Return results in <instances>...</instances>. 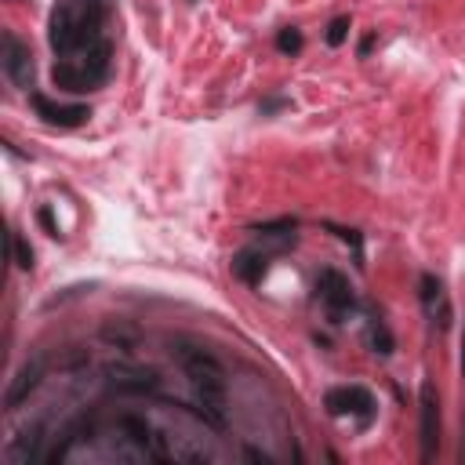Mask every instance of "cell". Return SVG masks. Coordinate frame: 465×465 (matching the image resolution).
Here are the masks:
<instances>
[{
  "label": "cell",
  "instance_id": "5",
  "mask_svg": "<svg viewBox=\"0 0 465 465\" xmlns=\"http://www.w3.org/2000/svg\"><path fill=\"white\" fill-rule=\"evenodd\" d=\"M323 407L331 418H356L360 429H367L378 414V400L363 385H334L323 392Z\"/></svg>",
  "mask_w": 465,
  "mask_h": 465
},
{
  "label": "cell",
  "instance_id": "19",
  "mask_svg": "<svg viewBox=\"0 0 465 465\" xmlns=\"http://www.w3.org/2000/svg\"><path fill=\"white\" fill-rule=\"evenodd\" d=\"M36 218H40V225L47 229V236H62V232H58V225H54V218H51V207H40V214H36Z\"/></svg>",
  "mask_w": 465,
  "mask_h": 465
},
{
  "label": "cell",
  "instance_id": "10",
  "mask_svg": "<svg viewBox=\"0 0 465 465\" xmlns=\"http://www.w3.org/2000/svg\"><path fill=\"white\" fill-rule=\"evenodd\" d=\"M276 254H280V247H272L269 240L258 236V243H251V247H243L240 254H232V272H236L243 283L258 287L262 276L269 272V262H272Z\"/></svg>",
  "mask_w": 465,
  "mask_h": 465
},
{
  "label": "cell",
  "instance_id": "17",
  "mask_svg": "<svg viewBox=\"0 0 465 465\" xmlns=\"http://www.w3.org/2000/svg\"><path fill=\"white\" fill-rule=\"evenodd\" d=\"M11 262L18 269H33V247L22 240V232H11Z\"/></svg>",
  "mask_w": 465,
  "mask_h": 465
},
{
  "label": "cell",
  "instance_id": "6",
  "mask_svg": "<svg viewBox=\"0 0 465 465\" xmlns=\"http://www.w3.org/2000/svg\"><path fill=\"white\" fill-rule=\"evenodd\" d=\"M316 302L327 309L331 323H345L356 312V291H352L349 276L338 272V269H320V276H316Z\"/></svg>",
  "mask_w": 465,
  "mask_h": 465
},
{
  "label": "cell",
  "instance_id": "2",
  "mask_svg": "<svg viewBox=\"0 0 465 465\" xmlns=\"http://www.w3.org/2000/svg\"><path fill=\"white\" fill-rule=\"evenodd\" d=\"M105 40V0H58L47 18V44L54 58H69L76 51Z\"/></svg>",
  "mask_w": 465,
  "mask_h": 465
},
{
  "label": "cell",
  "instance_id": "7",
  "mask_svg": "<svg viewBox=\"0 0 465 465\" xmlns=\"http://www.w3.org/2000/svg\"><path fill=\"white\" fill-rule=\"evenodd\" d=\"M418 443H421V461H432L440 450V392L429 378L418 389Z\"/></svg>",
  "mask_w": 465,
  "mask_h": 465
},
{
  "label": "cell",
  "instance_id": "11",
  "mask_svg": "<svg viewBox=\"0 0 465 465\" xmlns=\"http://www.w3.org/2000/svg\"><path fill=\"white\" fill-rule=\"evenodd\" d=\"M105 381L116 392H134V396H156L160 392L156 371H145V367H127V363L105 367Z\"/></svg>",
  "mask_w": 465,
  "mask_h": 465
},
{
  "label": "cell",
  "instance_id": "22",
  "mask_svg": "<svg viewBox=\"0 0 465 465\" xmlns=\"http://www.w3.org/2000/svg\"><path fill=\"white\" fill-rule=\"evenodd\" d=\"M461 378H465V338H461Z\"/></svg>",
  "mask_w": 465,
  "mask_h": 465
},
{
  "label": "cell",
  "instance_id": "1",
  "mask_svg": "<svg viewBox=\"0 0 465 465\" xmlns=\"http://www.w3.org/2000/svg\"><path fill=\"white\" fill-rule=\"evenodd\" d=\"M174 360L182 363L193 392H196V418L207 421L211 429H225V414H229V378H225V367L222 360L207 349V345H196V341H185L178 338L171 345Z\"/></svg>",
  "mask_w": 465,
  "mask_h": 465
},
{
  "label": "cell",
  "instance_id": "12",
  "mask_svg": "<svg viewBox=\"0 0 465 465\" xmlns=\"http://www.w3.org/2000/svg\"><path fill=\"white\" fill-rule=\"evenodd\" d=\"M29 102H33L36 116H40L44 124H51V127H80V124H87V116H91V109H87V105H80V102L62 105V102H51V98H47V94H40V91H33V94H29Z\"/></svg>",
  "mask_w": 465,
  "mask_h": 465
},
{
  "label": "cell",
  "instance_id": "23",
  "mask_svg": "<svg viewBox=\"0 0 465 465\" xmlns=\"http://www.w3.org/2000/svg\"><path fill=\"white\" fill-rule=\"evenodd\" d=\"M461 461H465V436H461Z\"/></svg>",
  "mask_w": 465,
  "mask_h": 465
},
{
  "label": "cell",
  "instance_id": "3",
  "mask_svg": "<svg viewBox=\"0 0 465 465\" xmlns=\"http://www.w3.org/2000/svg\"><path fill=\"white\" fill-rule=\"evenodd\" d=\"M109 447L116 458H131V461H174V450L163 443V432L145 421L142 414H116V421L105 429Z\"/></svg>",
  "mask_w": 465,
  "mask_h": 465
},
{
  "label": "cell",
  "instance_id": "18",
  "mask_svg": "<svg viewBox=\"0 0 465 465\" xmlns=\"http://www.w3.org/2000/svg\"><path fill=\"white\" fill-rule=\"evenodd\" d=\"M349 15H338V18H331V25H327V44L331 47H341L345 44V36H349Z\"/></svg>",
  "mask_w": 465,
  "mask_h": 465
},
{
  "label": "cell",
  "instance_id": "14",
  "mask_svg": "<svg viewBox=\"0 0 465 465\" xmlns=\"http://www.w3.org/2000/svg\"><path fill=\"white\" fill-rule=\"evenodd\" d=\"M44 436H40V425H29L22 429L7 447H4V461L7 465H22V461H44Z\"/></svg>",
  "mask_w": 465,
  "mask_h": 465
},
{
  "label": "cell",
  "instance_id": "21",
  "mask_svg": "<svg viewBox=\"0 0 465 465\" xmlns=\"http://www.w3.org/2000/svg\"><path fill=\"white\" fill-rule=\"evenodd\" d=\"M371 44H374V36H371V33H367V36H363V40H360V58H367V51H371Z\"/></svg>",
  "mask_w": 465,
  "mask_h": 465
},
{
  "label": "cell",
  "instance_id": "8",
  "mask_svg": "<svg viewBox=\"0 0 465 465\" xmlns=\"http://www.w3.org/2000/svg\"><path fill=\"white\" fill-rule=\"evenodd\" d=\"M418 302H421V312L432 327L440 331H450L454 323V305H450V294L443 287V280L436 272H421L418 276Z\"/></svg>",
  "mask_w": 465,
  "mask_h": 465
},
{
  "label": "cell",
  "instance_id": "13",
  "mask_svg": "<svg viewBox=\"0 0 465 465\" xmlns=\"http://www.w3.org/2000/svg\"><path fill=\"white\" fill-rule=\"evenodd\" d=\"M44 381V356L36 352V356H29L18 371H15V378L7 381V392H4V407L7 411H15L18 403H25L29 400V392H36V385Z\"/></svg>",
  "mask_w": 465,
  "mask_h": 465
},
{
  "label": "cell",
  "instance_id": "4",
  "mask_svg": "<svg viewBox=\"0 0 465 465\" xmlns=\"http://www.w3.org/2000/svg\"><path fill=\"white\" fill-rule=\"evenodd\" d=\"M109 69H113V44L98 40L87 51H76L69 58H54L51 84L65 94H87V91H98L109 80Z\"/></svg>",
  "mask_w": 465,
  "mask_h": 465
},
{
  "label": "cell",
  "instance_id": "9",
  "mask_svg": "<svg viewBox=\"0 0 465 465\" xmlns=\"http://www.w3.org/2000/svg\"><path fill=\"white\" fill-rule=\"evenodd\" d=\"M0 65H4V76L15 87H22V91L33 87V54H29V44H22L11 29H4V36H0Z\"/></svg>",
  "mask_w": 465,
  "mask_h": 465
},
{
  "label": "cell",
  "instance_id": "20",
  "mask_svg": "<svg viewBox=\"0 0 465 465\" xmlns=\"http://www.w3.org/2000/svg\"><path fill=\"white\" fill-rule=\"evenodd\" d=\"M280 105H287V98H265V102H262V113H272V109H280Z\"/></svg>",
  "mask_w": 465,
  "mask_h": 465
},
{
  "label": "cell",
  "instance_id": "15",
  "mask_svg": "<svg viewBox=\"0 0 465 465\" xmlns=\"http://www.w3.org/2000/svg\"><path fill=\"white\" fill-rule=\"evenodd\" d=\"M367 349L378 352V356H389L392 352V334H389L385 320H378V316L367 320Z\"/></svg>",
  "mask_w": 465,
  "mask_h": 465
},
{
  "label": "cell",
  "instance_id": "16",
  "mask_svg": "<svg viewBox=\"0 0 465 465\" xmlns=\"http://www.w3.org/2000/svg\"><path fill=\"white\" fill-rule=\"evenodd\" d=\"M305 47V36H302V29H294V25H283L280 33H276V51L280 54H298Z\"/></svg>",
  "mask_w": 465,
  "mask_h": 465
}]
</instances>
